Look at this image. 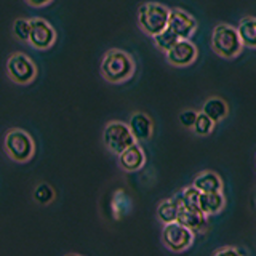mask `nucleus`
Instances as JSON below:
<instances>
[{"mask_svg": "<svg viewBox=\"0 0 256 256\" xmlns=\"http://www.w3.org/2000/svg\"><path fill=\"white\" fill-rule=\"evenodd\" d=\"M4 149L6 152V156L10 157L13 162L24 164L34 157L36 152V144L32 136L21 130V128H13L6 134L4 140Z\"/></svg>", "mask_w": 256, "mask_h": 256, "instance_id": "nucleus-3", "label": "nucleus"}, {"mask_svg": "<svg viewBox=\"0 0 256 256\" xmlns=\"http://www.w3.org/2000/svg\"><path fill=\"white\" fill-rule=\"evenodd\" d=\"M30 21V30H29V40L37 50H48L56 42V30L50 22L44 18H32Z\"/></svg>", "mask_w": 256, "mask_h": 256, "instance_id": "nucleus-8", "label": "nucleus"}, {"mask_svg": "<svg viewBox=\"0 0 256 256\" xmlns=\"http://www.w3.org/2000/svg\"><path fill=\"white\" fill-rule=\"evenodd\" d=\"M180 196H174L172 198L162 200L157 206V218L162 224H168L176 221V213H178Z\"/></svg>", "mask_w": 256, "mask_h": 256, "instance_id": "nucleus-18", "label": "nucleus"}, {"mask_svg": "<svg viewBox=\"0 0 256 256\" xmlns=\"http://www.w3.org/2000/svg\"><path fill=\"white\" fill-rule=\"evenodd\" d=\"M202 112L206 117H210L214 124H218V122H221L222 118L228 117L229 108H228V104L224 100L218 98V96H212V98H208L204 102Z\"/></svg>", "mask_w": 256, "mask_h": 256, "instance_id": "nucleus-16", "label": "nucleus"}, {"mask_svg": "<svg viewBox=\"0 0 256 256\" xmlns=\"http://www.w3.org/2000/svg\"><path fill=\"white\" fill-rule=\"evenodd\" d=\"M68 256H82V254H77V253H69Z\"/></svg>", "mask_w": 256, "mask_h": 256, "instance_id": "nucleus-26", "label": "nucleus"}, {"mask_svg": "<svg viewBox=\"0 0 256 256\" xmlns=\"http://www.w3.org/2000/svg\"><path fill=\"white\" fill-rule=\"evenodd\" d=\"M152 38H154V44L160 52H168L176 44V40H180L168 28L164 29L162 32H158V34H156Z\"/></svg>", "mask_w": 256, "mask_h": 256, "instance_id": "nucleus-21", "label": "nucleus"}, {"mask_svg": "<svg viewBox=\"0 0 256 256\" xmlns=\"http://www.w3.org/2000/svg\"><path fill=\"white\" fill-rule=\"evenodd\" d=\"M192 186L200 192H222V180L218 173L206 170L196 176Z\"/></svg>", "mask_w": 256, "mask_h": 256, "instance_id": "nucleus-15", "label": "nucleus"}, {"mask_svg": "<svg viewBox=\"0 0 256 256\" xmlns=\"http://www.w3.org/2000/svg\"><path fill=\"white\" fill-rule=\"evenodd\" d=\"M170 8L158 2H146L138 8V22L144 34L154 37L166 29Z\"/></svg>", "mask_w": 256, "mask_h": 256, "instance_id": "nucleus-4", "label": "nucleus"}, {"mask_svg": "<svg viewBox=\"0 0 256 256\" xmlns=\"http://www.w3.org/2000/svg\"><path fill=\"white\" fill-rule=\"evenodd\" d=\"M30 30V21L26 18H18L13 22V34L20 42H28Z\"/></svg>", "mask_w": 256, "mask_h": 256, "instance_id": "nucleus-22", "label": "nucleus"}, {"mask_svg": "<svg viewBox=\"0 0 256 256\" xmlns=\"http://www.w3.org/2000/svg\"><path fill=\"white\" fill-rule=\"evenodd\" d=\"M102 142H104V146H106V149H109L112 154L118 156L120 152L125 150L128 146H132V144H134L136 141L125 122L112 120V122H109L104 126Z\"/></svg>", "mask_w": 256, "mask_h": 256, "instance_id": "nucleus-5", "label": "nucleus"}, {"mask_svg": "<svg viewBox=\"0 0 256 256\" xmlns=\"http://www.w3.org/2000/svg\"><path fill=\"white\" fill-rule=\"evenodd\" d=\"M6 74L16 85H29L37 77V66L28 54L13 53L6 61Z\"/></svg>", "mask_w": 256, "mask_h": 256, "instance_id": "nucleus-6", "label": "nucleus"}, {"mask_svg": "<svg viewBox=\"0 0 256 256\" xmlns=\"http://www.w3.org/2000/svg\"><path fill=\"white\" fill-rule=\"evenodd\" d=\"M214 125L216 124L213 122L210 117H206L204 112H197L196 122H194V125H192L190 130L194 132L197 136H208V134L213 132Z\"/></svg>", "mask_w": 256, "mask_h": 256, "instance_id": "nucleus-20", "label": "nucleus"}, {"mask_svg": "<svg viewBox=\"0 0 256 256\" xmlns=\"http://www.w3.org/2000/svg\"><path fill=\"white\" fill-rule=\"evenodd\" d=\"M144 162H146V156L138 142L128 146L118 154V165L125 172H138L140 168H142Z\"/></svg>", "mask_w": 256, "mask_h": 256, "instance_id": "nucleus-13", "label": "nucleus"}, {"mask_svg": "<svg viewBox=\"0 0 256 256\" xmlns=\"http://www.w3.org/2000/svg\"><path fill=\"white\" fill-rule=\"evenodd\" d=\"M180 196V194H178ZM176 222L182 224L184 228L190 229L192 232H204L206 229V214H204L200 210L194 206H189L181 202L178 205V213H176Z\"/></svg>", "mask_w": 256, "mask_h": 256, "instance_id": "nucleus-11", "label": "nucleus"}, {"mask_svg": "<svg viewBox=\"0 0 256 256\" xmlns=\"http://www.w3.org/2000/svg\"><path fill=\"white\" fill-rule=\"evenodd\" d=\"M213 256H244L242 250L240 248H234V246H222L218 252H214Z\"/></svg>", "mask_w": 256, "mask_h": 256, "instance_id": "nucleus-24", "label": "nucleus"}, {"mask_svg": "<svg viewBox=\"0 0 256 256\" xmlns=\"http://www.w3.org/2000/svg\"><path fill=\"white\" fill-rule=\"evenodd\" d=\"M162 240H164V245L170 252L181 253L184 250H188L192 245V242H194V232L188 228H184L182 224L173 221V222L164 224Z\"/></svg>", "mask_w": 256, "mask_h": 256, "instance_id": "nucleus-7", "label": "nucleus"}, {"mask_svg": "<svg viewBox=\"0 0 256 256\" xmlns=\"http://www.w3.org/2000/svg\"><path fill=\"white\" fill-rule=\"evenodd\" d=\"M213 52L222 60H234L242 52V40H240L237 29L229 24H218L212 34Z\"/></svg>", "mask_w": 256, "mask_h": 256, "instance_id": "nucleus-2", "label": "nucleus"}, {"mask_svg": "<svg viewBox=\"0 0 256 256\" xmlns=\"http://www.w3.org/2000/svg\"><path fill=\"white\" fill-rule=\"evenodd\" d=\"M32 197H34V202L38 204V205H50L56 194H54V189L50 186V184L46 182H40L36 186L34 192H32Z\"/></svg>", "mask_w": 256, "mask_h": 256, "instance_id": "nucleus-19", "label": "nucleus"}, {"mask_svg": "<svg viewBox=\"0 0 256 256\" xmlns=\"http://www.w3.org/2000/svg\"><path fill=\"white\" fill-rule=\"evenodd\" d=\"M134 60L130 53L118 48L106 52L101 62V76L109 84H124L130 80L134 74Z\"/></svg>", "mask_w": 256, "mask_h": 256, "instance_id": "nucleus-1", "label": "nucleus"}, {"mask_svg": "<svg viewBox=\"0 0 256 256\" xmlns=\"http://www.w3.org/2000/svg\"><path fill=\"white\" fill-rule=\"evenodd\" d=\"M126 125L130 128V133L133 134L136 142L150 140L152 133H154V124H152L150 117L144 114V112H134Z\"/></svg>", "mask_w": 256, "mask_h": 256, "instance_id": "nucleus-12", "label": "nucleus"}, {"mask_svg": "<svg viewBox=\"0 0 256 256\" xmlns=\"http://www.w3.org/2000/svg\"><path fill=\"white\" fill-rule=\"evenodd\" d=\"M196 117H197V110L194 109H184L180 112V124L184 128H192L196 122Z\"/></svg>", "mask_w": 256, "mask_h": 256, "instance_id": "nucleus-23", "label": "nucleus"}, {"mask_svg": "<svg viewBox=\"0 0 256 256\" xmlns=\"http://www.w3.org/2000/svg\"><path fill=\"white\" fill-rule=\"evenodd\" d=\"M166 28L170 29L178 38H190L197 30V20L181 8L170 10Z\"/></svg>", "mask_w": 256, "mask_h": 256, "instance_id": "nucleus-9", "label": "nucleus"}, {"mask_svg": "<svg viewBox=\"0 0 256 256\" xmlns=\"http://www.w3.org/2000/svg\"><path fill=\"white\" fill-rule=\"evenodd\" d=\"M197 46L196 44H192L189 38H180L176 40V44L170 48L168 52H165L166 61L176 68H184L189 66L197 60Z\"/></svg>", "mask_w": 256, "mask_h": 256, "instance_id": "nucleus-10", "label": "nucleus"}, {"mask_svg": "<svg viewBox=\"0 0 256 256\" xmlns=\"http://www.w3.org/2000/svg\"><path fill=\"white\" fill-rule=\"evenodd\" d=\"M237 34L240 40H242L244 46H248V48L256 46V20L253 16H245V18L240 20Z\"/></svg>", "mask_w": 256, "mask_h": 256, "instance_id": "nucleus-17", "label": "nucleus"}, {"mask_svg": "<svg viewBox=\"0 0 256 256\" xmlns=\"http://www.w3.org/2000/svg\"><path fill=\"white\" fill-rule=\"evenodd\" d=\"M224 205H226V198H224L222 192H200L198 194L197 206L206 216L220 213Z\"/></svg>", "mask_w": 256, "mask_h": 256, "instance_id": "nucleus-14", "label": "nucleus"}, {"mask_svg": "<svg viewBox=\"0 0 256 256\" xmlns=\"http://www.w3.org/2000/svg\"><path fill=\"white\" fill-rule=\"evenodd\" d=\"M26 2L30 5V6H36V8H42V6H46L50 5L53 0H26Z\"/></svg>", "mask_w": 256, "mask_h": 256, "instance_id": "nucleus-25", "label": "nucleus"}]
</instances>
